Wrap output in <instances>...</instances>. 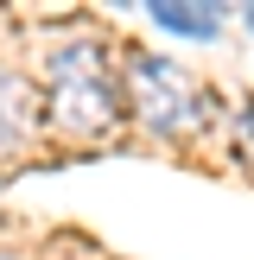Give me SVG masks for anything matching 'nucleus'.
<instances>
[{"instance_id":"obj_1","label":"nucleus","mask_w":254,"mask_h":260,"mask_svg":"<svg viewBox=\"0 0 254 260\" xmlns=\"http://www.w3.org/2000/svg\"><path fill=\"white\" fill-rule=\"evenodd\" d=\"M121 114H127V95H121V76H114V57L102 45H64L51 57V89H45L51 127H64L76 140H96Z\"/></svg>"},{"instance_id":"obj_2","label":"nucleus","mask_w":254,"mask_h":260,"mask_svg":"<svg viewBox=\"0 0 254 260\" xmlns=\"http://www.w3.org/2000/svg\"><path fill=\"white\" fill-rule=\"evenodd\" d=\"M127 102H134V114L152 127V134H197L203 121H210V95H203V83L184 70V63L172 57H152V51H127Z\"/></svg>"},{"instance_id":"obj_3","label":"nucleus","mask_w":254,"mask_h":260,"mask_svg":"<svg viewBox=\"0 0 254 260\" xmlns=\"http://www.w3.org/2000/svg\"><path fill=\"white\" fill-rule=\"evenodd\" d=\"M38 127V89L25 83L19 70H7L0 63V159L7 152H19V140Z\"/></svg>"},{"instance_id":"obj_4","label":"nucleus","mask_w":254,"mask_h":260,"mask_svg":"<svg viewBox=\"0 0 254 260\" xmlns=\"http://www.w3.org/2000/svg\"><path fill=\"white\" fill-rule=\"evenodd\" d=\"M152 19L178 38H216L223 32V7H172V0H152Z\"/></svg>"},{"instance_id":"obj_5","label":"nucleus","mask_w":254,"mask_h":260,"mask_svg":"<svg viewBox=\"0 0 254 260\" xmlns=\"http://www.w3.org/2000/svg\"><path fill=\"white\" fill-rule=\"evenodd\" d=\"M248 19H254V7H248Z\"/></svg>"}]
</instances>
